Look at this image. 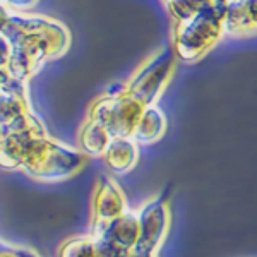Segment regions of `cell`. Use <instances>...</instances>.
I'll list each match as a JSON object with an SVG mask.
<instances>
[{
    "label": "cell",
    "mask_w": 257,
    "mask_h": 257,
    "mask_svg": "<svg viewBox=\"0 0 257 257\" xmlns=\"http://www.w3.org/2000/svg\"><path fill=\"white\" fill-rule=\"evenodd\" d=\"M225 2H202L201 9L190 19L178 23L175 48L185 60L204 55L225 33Z\"/></svg>",
    "instance_id": "6da1fadb"
},
{
    "label": "cell",
    "mask_w": 257,
    "mask_h": 257,
    "mask_svg": "<svg viewBox=\"0 0 257 257\" xmlns=\"http://www.w3.org/2000/svg\"><path fill=\"white\" fill-rule=\"evenodd\" d=\"M170 70H172V59L170 57H165V59H160L158 62L146 65L143 72L138 76V79L134 81L131 96L136 101H139L141 105L151 103L153 98L158 96L161 86L167 82Z\"/></svg>",
    "instance_id": "7a4b0ae2"
},
{
    "label": "cell",
    "mask_w": 257,
    "mask_h": 257,
    "mask_svg": "<svg viewBox=\"0 0 257 257\" xmlns=\"http://www.w3.org/2000/svg\"><path fill=\"white\" fill-rule=\"evenodd\" d=\"M167 208L161 204L151 206L146 213L143 214L139 221V238L138 248L143 255H148L153 252V248L158 247L167 230Z\"/></svg>",
    "instance_id": "3957f363"
},
{
    "label": "cell",
    "mask_w": 257,
    "mask_h": 257,
    "mask_svg": "<svg viewBox=\"0 0 257 257\" xmlns=\"http://www.w3.org/2000/svg\"><path fill=\"white\" fill-rule=\"evenodd\" d=\"M257 31V2H228L225 33L242 36Z\"/></svg>",
    "instance_id": "277c9868"
},
{
    "label": "cell",
    "mask_w": 257,
    "mask_h": 257,
    "mask_svg": "<svg viewBox=\"0 0 257 257\" xmlns=\"http://www.w3.org/2000/svg\"><path fill=\"white\" fill-rule=\"evenodd\" d=\"M165 131V118L161 115V111L156 108H149L143 111L138 125H136L132 134L136 136V139L141 143H153L158 138H161Z\"/></svg>",
    "instance_id": "5b68a950"
},
{
    "label": "cell",
    "mask_w": 257,
    "mask_h": 257,
    "mask_svg": "<svg viewBox=\"0 0 257 257\" xmlns=\"http://www.w3.org/2000/svg\"><path fill=\"white\" fill-rule=\"evenodd\" d=\"M111 167H115V170L118 172H125L134 165L136 161V148L134 144L127 143V141H117L115 144H111Z\"/></svg>",
    "instance_id": "8992f818"
}]
</instances>
